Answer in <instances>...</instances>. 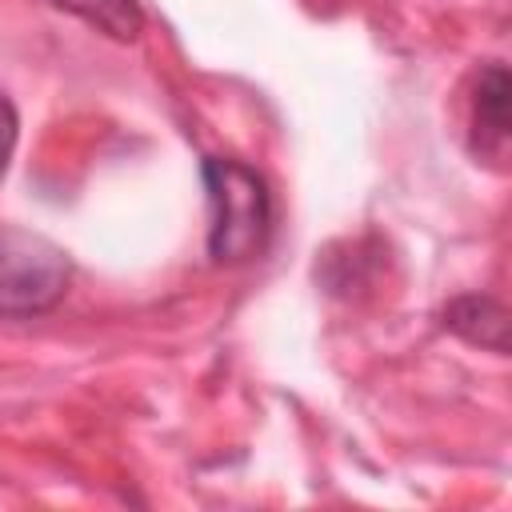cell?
I'll return each mask as SVG.
<instances>
[{
	"label": "cell",
	"instance_id": "1",
	"mask_svg": "<svg viewBox=\"0 0 512 512\" xmlns=\"http://www.w3.org/2000/svg\"><path fill=\"white\" fill-rule=\"evenodd\" d=\"M208 192V256L216 264H248L272 236V192L268 180L232 156H204L200 164Z\"/></svg>",
	"mask_w": 512,
	"mask_h": 512
},
{
	"label": "cell",
	"instance_id": "5",
	"mask_svg": "<svg viewBox=\"0 0 512 512\" xmlns=\"http://www.w3.org/2000/svg\"><path fill=\"white\" fill-rule=\"evenodd\" d=\"M48 4L80 16L84 24H92L112 40H136L144 28V12L136 0H48Z\"/></svg>",
	"mask_w": 512,
	"mask_h": 512
},
{
	"label": "cell",
	"instance_id": "3",
	"mask_svg": "<svg viewBox=\"0 0 512 512\" xmlns=\"http://www.w3.org/2000/svg\"><path fill=\"white\" fill-rule=\"evenodd\" d=\"M472 156L500 164L508 152V68L488 60L472 84Z\"/></svg>",
	"mask_w": 512,
	"mask_h": 512
},
{
	"label": "cell",
	"instance_id": "4",
	"mask_svg": "<svg viewBox=\"0 0 512 512\" xmlns=\"http://www.w3.org/2000/svg\"><path fill=\"white\" fill-rule=\"evenodd\" d=\"M440 324H444L452 336H460L464 344L488 348V352H496V356L508 352V308H504L496 296L464 292V296H456V300L444 304Z\"/></svg>",
	"mask_w": 512,
	"mask_h": 512
},
{
	"label": "cell",
	"instance_id": "2",
	"mask_svg": "<svg viewBox=\"0 0 512 512\" xmlns=\"http://www.w3.org/2000/svg\"><path fill=\"white\" fill-rule=\"evenodd\" d=\"M72 284V256L44 232L0 228V316H44Z\"/></svg>",
	"mask_w": 512,
	"mask_h": 512
},
{
	"label": "cell",
	"instance_id": "6",
	"mask_svg": "<svg viewBox=\"0 0 512 512\" xmlns=\"http://www.w3.org/2000/svg\"><path fill=\"white\" fill-rule=\"evenodd\" d=\"M16 128H20V120H16V108H12L8 92L0 88V176H4V168H8V156H12V148H16Z\"/></svg>",
	"mask_w": 512,
	"mask_h": 512
}]
</instances>
